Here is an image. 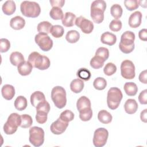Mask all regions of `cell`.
<instances>
[{"mask_svg": "<svg viewBox=\"0 0 147 147\" xmlns=\"http://www.w3.org/2000/svg\"><path fill=\"white\" fill-rule=\"evenodd\" d=\"M106 8V3L103 0H95L92 2L90 16L95 23L100 24L103 21Z\"/></svg>", "mask_w": 147, "mask_h": 147, "instance_id": "6da1fadb", "label": "cell"}, {"mask_svg": "<svg viewBox=\"0 0 147 147\" xmlns=\"http://www.w3.org/2000/svg\"><path fill=\"white\" fill-rule=\"evenodd\" d=\"M28 61L32 64L33 67L40 70H45L51 65L49 58L46 56L40 54L37 52L30 53L28 56Z\"/></svg>", "mask_w": 147, "mask_h": 147, "instance_id": "7a4b0ae2", "label": "cell"}, {"mask_svg": "<svg viewBox=\"0 0 147 147\" xmlns=\"http://www.w3.org/2000/svg\"><path fill=\"white\" fill-rule=\"evenodd\" d=\"M135 40V34L131 31L125 32L121 37V41L119 44V48L124 53H131L134 49V43Z\"/></svg>", "mask_w": 147, "mask_h": 147, "instance_id": "3957f363", "label": "cell"}, {"mask_svg": "<svg viewBox=\"0 0 147 147\" xmlns=\"http://www.w3.org/2000/svg\"><path fill=\"white\" fill-rule=\"evenodd\" d=\"M20 10L24 16L30 18L37 17L41 13L39 4L36 2L29 1H24L21 2Z\"/></svg>", "mask_w": 147, "mask_h": 147, "instance_id": "277c9868", "label": "cell"}, {"mask_svg": "<svg viewBox=\"0 0 147 147\" xmlns=\"http://www.w3.org/2000/svg\"><path fill=\"white\" fill-rule=\"evenodd\" d=\"M51 99L55 105L59 109H63L67 103L66 91L65 89L59 86L54 87L51 91Z\"/></svg>", "mask_w": 147, "mask_h": 147, "instance_id": "5b68a950", "label": "cell"}, {"mask_svg": "<svg viewBox=\"0 0 147 147\" xmlns=\"http://www.w3.org/2000/svg\"><path fill=\"white\" fill-rule=\"evenodd\" d=\"M123 98L121 90L118 87H111L107 92V104L111 110L117 109Z\"/></svg>", "mask_w": 147, "mask_h": 147, "instance_id": "8992f818", "label": "cell"}, {"mask_svg": "<svg viewBox=\"0 0 147 147\" xmlns=\"http://www.w3.org/2000/svg\"><path fill=\"white\" fill-rule=\"evenodd\" d=\"M21 123V115L16 113H11L8 117L7 121L3 125V131L6 134L11 135L14 134L20 126Z\"/></svg>", "mask_w": 147, "mask_h": 147, "instance_id": "52a82bcc", "label": "cell"}, {"mask_svg": "<svg viewBox=\"0 0 147 147\" xmlns=\"http://www.w3.org/2000/svg\"><path fill=\"white\" fill-rule=\"evenodd\" d=\"M29 140L35 147L41 146L44 142V131L38 126H33L29 129Z\"/></svg>", "mask_w": 147, "mask_h": 147, "instance_id": "ba28073f", "label": "cell"}, {"mask_svg": "<svg viewBox=\"0 0 147 147\" xmlns=\"http://www.w3.org/2000/svg\"><path fill=\"white\" fill-rule=\"evenodd\" d=\"M109 137V132L104 127L96 129L94 133L93 144L96 147H102L107 142Z\"/></svg>", "mask_w": 147, "mask_h": 147, "instance_id": "9c48e42d", "label": "cell"}, {"mask_svg": "<svg viewBox=\"0 0 147 147\" xmlns=\"http://www.w3.org/2000/svg\"><path fill=\"white\" fill-rule=\"evenodd\" d=\"M34 41L40 48L45 52L49 51L53 47V41L47 34L38 33L35 36Z\"/></svg>", "mask_w": 147, "mask_h": 147, "instance_id": "30bf717a", "label": "cell"}, {"mask_svg": "<svg viewBox=\"0 0 147 147\" xmlns=\"http://www.w3.org/2000/svg\"><path fill=\"white\" fill-rule=\"evenodd\" d=\"M121 74L126 79H132L135 77V66L129 60H123L121 64Z\"/></svg>", "mask_w": 147, "mask_h": 147, "instance_id": "8fae6325", "label": "cell"}, {"mask_svg": "<svg viewBox=\"0 0 147 147\" xmlns=\"http://www.w3.org/2000/svg\"><path fill=\"white\" fill-rule=\"evenodd\" d=\"M75 24L85 34L91 33L94 27L93 23L90 20L86 19L82 16L76 18Z\"/></svg>", "mask_w": 147, "mask_h": 147, "instance_id": "7c38bea8", "label": "cell"}, {"mask_svg": "<svg viewBox=\"0 0 147 147\" xmlns=\"http://www.w3.org/2000/svg\"><path fill=\"white\" fill-rule=\"evenodd\" d=\"M68 126V122H65L59 118L51 125L50 130L53 134L59 135L65 131Z\"/></svg>", "mask_w": 147, "mask_h": 147, "instance_id": "4fadbf2b", "label": "cell"}, {"mask_svg": "<svg viewBox=\"0 0 147 147\" xmlns=\"http://www.w3.org/2000/svg\"><path fill=\"white\" fill-rule=\"evenodd\" d=\"M142 13L140 11H136L131 14L129 18V25L132 28H136L140 26L142 22Z\"/></svg>", "mask_w": 147, "mask_h": 147, "instance_id": "5bb4252c", "label": "cell"}, {"mask_svg": "<svg viewBox=\"0 0 147 147\" xmlns=\"http://www.w3.org/2000/svg\"><path fill=\"white\" fill-rule=\"evenodd\" d=\"M100 41L104 44L112 46L116 42L117 37L112 33L106 32L102 34L100 37Z\"/></svg>", "mask_w": 147, "mask_h": 147, "instance_id": "9a60e30c", "label": "cell"}, {"mask_svg": "<svg viewBox=\"0 0 147 147\" xmlns=\"http://www.w3.org/2000/svg\"><path fill=\"white\" fill-rule=\"evenodd\" d=\"M25 25V20L20 16H17L13 17L10 21V26L14 30L22 29Z\"/></svg>", "mask_w": 147, "mask_h": 147, "instance_id": "2e32d148", "label": "cell"}, {"mask_svg": "<svg viewBox=\"0 0 147 147\" xmlns=\"http://www.w3.org/2000/svg\"><path fill=\"white\" fill-rule=\"evenodd\" d=\"M2 95L6 100H11L15 95L14 87L10 84H5L1 89Z\"/></svg>", "mask_w": 147, "mask_h": 147, "instance_id": "e0dca14e", "label": "cell"}, {"mask_svg": "<svg viewBox=\"0 0 147 147\" xmlns=\"http://www.w3.org/2000/svg\"><path fill=\"white\" fill-rule=\"evenodd\" d=\"M138 104L134 99H128L124 104V109L129 114H134L138 109Z\"/></svg>", "mask_w": 147, "mask_h": 147, "instance_id": "ac0fdd59", "label": "cell"}, {"mask_svg": "<svg viewBox=\"0 0 147 147\" xmlns=\"http://www.w3.org/2000/svg\"><path fill=\"white\" fill-rule=\"evenodd\" d=\"M33 69V66L28 61H24L17 66V69L18 73L22 76L29 75Z\"/></svg>", "mask_w": 147, "mask_h": 147, "instance_id": "d6986e66", "label": "cell"}, {"mask_svg": "<svg viewBox=\"0 0 147 147\" xmlns=\"http://www.w3.org/2000/svg\"><path fill=\"white\" fill-rule=\"evenodd\" d=\"M16 9V6L15 2L12 0H9L5 2L2 5V10L3 13L7 16L13 14Z\"/></svg>", "mask_w": 147, "mask_h": 147, "instance_id": "ffe728a7", "label": "cell"}, {"mask_svg": "<svg viewBox=\"0 0 147 147\" xmlns=\"http://www.w3.org/2000/svg\"><path fill=\"white\" fill-rule=\"evenodd\" d=\"M45 97L43 92L37 91L34 92L30 95V103L33 107H36L37 105L44 100H45Z\"/></svg>", "mask_w": 147, "mask_h": 147, "instance_id": "44dd1931", "label": "cell"}, {"mask_svg": "<svg viewBox=\"0 0 147 147\" xmlns=\"http://www.w3.org/2000/svg\"><path fill=\"white\" fill-rule=\"evenodd\" d=\"M76 17L71 12H66L61 20L63 25L65 27H72L74 25Z\"/></svg>", "mask_w": 147, "mask_h": 147, "instance_id": "7402d4cb", "label": "cell"}, {"mask_svg": "<svg viewBox=\"0 0 147 147\" xmlns=\"http://www.w3.org/2000/svg\"><path fill=\"white\" fill-rule=\"evenodd\" d=\"M25 61L23 55L19 52H13L10 54V61L14 66H18Z\"/></svg>", "mask_w": 147, "mask_h": 147, "instance_id": "603a6c76", "label": "cell"}, {"mask_svg": "<svg viewBox=\"0 0 147 147\" xmlns=\"http://www.w3.org/2000/svg\"><path fill=\"white\" fill-rule=\"evenodd\" d=\"M91 106L90 100L86 96H82L80 97L76 102V107L79 111L90 108Z\"/></svg>", "mask_w": 147, "mask_h": 147, "instance_id": "cb8c5ba5", "label": "cell"}, {"mask_svg": "<svg viewBox=\"0 0 147 147\" xmlns=\"http://www.w3.org/2000/svg\"><path fill=\"white\" fill-rule=\"evenodd\" d=\"M84 82L80 79H74L70 83V88L72 92L78 94L84 88Z\"/></svg>", "mask_w": 147, "mask_h": 147, "instance_id": "d4e9b609", "label": "cell"}, {"mask_svg": "<svg viewBox=\"0 0 147 147\" xmlns=\"http://www.w3.org/2000/svg\"><path fill=\"white\" fill-rule=\"evenodd\" d=\"M98 119L102 123L108 124L112 121L113 117L111 114L105 110H102L98 114Z\"/></svg>", "mask_w": 147, "mask_h": 147, "instance_id": "484cf974", "label": "cell"}, {"mask_svg": "<svg viewBox=\"0 0 147 147\" xmlns=\"http://www.w3.org/2000/svg\"><path fill=\"white\" fill-rule=\"evenodd\" d=\"M123 89L125 93L128 96H134L138 91V87L136 83L133 82H126L124 84Z\"/></svg>", "mask_w": 147, "mask_h": 147, "instance_id": "4316f807", "label": "cell"}, {"mask_svg": "<svg viewBox=\"0 0 147 147\" xmlns=\"http://www.w3.org/2000/svg\"><path fill=\"white\" fill-rule=\"evenodd\" d=\"M28 106V101L25 97L23 96H18L14 101V107L15 108L19 110L22 111L25 110Z\"/></svg>", "mask_w": 147, "mask_h": 147, "instance_id": "83f0119b", "label": "cell"}, {"mask_svg": "<svg viewBox=\"0 0 147 147\" xmlns=\"http://www.w3.org/2000/svg\"><path fill=\"white\" fill-rule=\"evenodd\" d=\"M52 25L48 21H42L40 22L37 26V31L41 33L44 34H49L50 33V30Z\"/></svg>", "mask_w": 147, "mask_h": 147, "instance_id": "f1b7e54d", "label": "cell"}, {"mask_svg": "<svg viewBox=\"0 0 147 147\" xmlns=\"http://www.w3.org/2000/svg\"><path fill=\"white\" fill-rule=\"evenodd\" d=\"M80 38V34L79 33L75 30H71L68 31L65 36L66 40L69 43H75Z\"/></svg>", "mask_w": 147, "mask_h": 147, "instance_id": "f546056e", "label": "cell"}, {"mask_svg": "<svg viewBox=\"0 0 147 147\" xmlns=\"http://www.w3.org/2000/svg\"><path fill=\"white\" fill-rule=\"evenodd\" d=\"M49 16L53 20H62L64 17V14L63 10L60 7H53L49 11Z\"/></svg>", "mask_w": 147, "mask_h": 147, "instance_id": "4dcf8cb0", "label": "cell"}, {"mask_svg": "<svg viewBox=\"0 0 147 147\" xmlns=\"http://www.w3.org/2000/svg\"><path fill=\"white\" fill-rule=\"evenodd\" d=\"M123 10L121 6L119 4H114L110 8L111 15L116 20L121 18L122 15Z\"/></svg>", "mask_w": 147, "mask_h": 147, "instance_id": "1f68e13d", "label": "cell"}, {"mask_svg": "<svg viewBox=\"0 0 147 147\" xmlns=\"http://www.w3.org/2000/svg\"><path fill=\"white\" fill-rule=\"evenodd\" d=\"M64 29L63 27L59 25H52L50 30V33L52 35L53 37L55 38L61 37L64 34Z\"/></svg>", "mask_w": 147, "mask_h": 147, "instance_id": "d6a6232c", "label": "cell"}, {"mask_svg": "<svg viewBox=\"0 0 147 147\" xmlns=\"http://www.w3.org/2000/svg\"><path fill=\"white\" fill-rule=\"evenodd\" d=\"M76 75L79 78H80V79L84 81L89 80L91 76L90 71L85 68H80L77 71Z\"/></svg>", "mask_w": 147, "mask_h": 147, "instance_id": "836d02e7", "label": "cell"}, {"mask_svg": "<svg viewBox=\"0 0 147 147\" xmlns=\"http://www.w3.org/2000/svg\"><path fill=\"white\" fill-rule=\"evenodd\" d=\"M105 61L101 57L94 56L90 60V66L94 69H99L104 65Z\"/></svg>", "mask_w": 147, "mask_h": 147, "instance_id": "e575fe53", "label": "cell"}, {"mask_svg": "<svg viewBox=\"0 0 147 147\" xmlns=\"http://www.w3.org/2000/svg\"><path fill=\"white\" fill-rule=\"evenodd\" d=\"M79 112V118L83 121H88L92 117V110L91 107L82 110Z\"/></svg>", "mask_w": 147, "mask_h": 147, "instance_id": "d590c367", "label": "cell"}, {"mask_svg": "<svg viewBox=\"0 0 147 147\" xmlns=\"http://www.w3.org/2000/svg\"><path fill=\"white\" fill-rule=\"evenodd\" d=\"M106 86H107V82L106 79L102 77L96 78L93 82L94 87L98 90H104L106 88Z\"/></svg>", "mask_w": 147, "mask_h": 147, "instance_id": "8d00e7d4", "label": "cell"}, {"mask_svg": "<svg viewBox=\"0 0 147 147\" xmlns=\"http://www.w3.org/2000/svg\"><path fill=\"white\" fill-rule=\"evenodd\" d=\"M21 123L20 127L22 128H28L31 126L33 123V119L30 115L28 114H22L21 115Z\"/></svg>", "mask_w": 147, "mask_h": 147, "instance_id": "74e56055", "label": "cell"}, {"mask_svg": "<svg viewBox=\"0 0 147 147\" xmlns=\"http://www.w3.org/2000/svg\"><path fill=\"white\" fill-rule=\"evenodd\" d=\"M59 118L65 122H69L74 119V114L69 110H65L61 113Z\"/></svg>", "mask_w": 147, "mask_h": 147, "instance_id": "f35d334b", "label": "cell"}, {"mask_svg": "<svg viewBox=\"0 0 147 147\" xmlns=\"http://www.w3.org/2000/svg\"><path fill=\"white\" fill-rule=\"evenodd\" d=\"M95 56L101 57L105 61L108 59L109 57V49L105 47H99L96 49Z\"/></svg>", "mask_w": 147, "mask_h": 147, "instance_id": "ab89813d", "label": "cell"}, {"mask_svg": "<svg viewBox=\"0 0 147 147\" xmlns=\"http://www.w3.org/2000/svg\"><path fill=\"white\" fill-rule=\"evenodd\" d=\"M117 71V67L113 63H108L103 68V72L107 76H111Z\"/></svg>", "mask_w": 147, "mask_h": 147, "instance_id": "60d3db41", "label": "cell"}, {"mask_svg": "<svg viewBox=\"0 0 147 147\" xmlns=\"http://www.w3.org/2000/svg\"><path fill=\"white\" fill-rule=\"evenodd\" d=\"M50 110V105L45 100L43 102L39 103L36 106V111L44 112L48 114Z\"/></svg>", "mask_w": 147, "mask_h": 147, "instance_id": "b9f144b4", "label": "cell"}, {"mask_svg": "<svg viewBox=\"0 0 147 147\" xmlns=\"http://www.w3.org/2000/svg\"><path fill=\"white\" fill-rule=\"evenodd\" d=\"M124 5L126 8L129 11H133L137 9L139 7L137 0H125Z\"/></svg>", "mask_w": 147, "mask_h": 147, "instance_id": "7bdbcfd3", "label": "cell"}, {"mask_svg": "<svg viewBox=\"0 0 147 147\" xmlns=\"http://www.w3.org/2000/svg\"><path fill=\"white\" fill-rule=\"evenodd\" d=\"M122 22L119 20H113L109 24V29L113 32H118L122 28Z\"/></svg>", "mask_w": 147, "mask_h": 147, "instance_id": "ee69618b", "label": "cell"}, {"mask_svg": "<svg viewBox=\"0 0 147 147\" xmlns=\"http://www.w3.org/2000/svg\"><path fill=\"white\" fill-rule=\"evenodd\" d=\"M10 48V41L6 38L0 39V51L1 53L6 52Z\"/></svg>", "mask_w": 147, "mask_h": 147, "instance_id": "f6af8a7d", "label": "cell"}, {"mask_svg": "<svg viewBox=\"0 0 147 147\" xmlns=\"http://www.w3.org/2000/svg\"><path fill=\"white\" fill-rule=\"evenodd\" d=\"M48 114L44 112L36 111V120L40 124H43L47 121Z\"/></svg>", "mask_w": 147, "mask_h": 147, "instance_id": "bcb514c9", "label": "cell"}, {"mask_svg": "<svg viewBox=\"0 0 147 147\" xmlns=\"http://www.w3.org/2000/svg\"><path fill=\"white\" fill-rule=\"evenodd\" d=\"M138 100L142 105H146L147 103V90L145 89L142 91L138 96Z\"/></svg>", "mask_w": 147, "mask_h": 147, "instance_id": "7dc6e473", "label": "cell"}, {"mask_svg": "<svg viewBox=\"0 0 147 147\" xmlns=\"http://www.w3.org/2000/svg\"><path fill=\"white\" fill-rule=\"evenodd\" d=\"M49 2L51 3V5L53 7H62L65 1L64 0H50Z\"/></svg>", "mask_w": 147, "mask_h": 147, "instance_id": "c3c4849f", "label": "cell"}, {"mask_svg": "<svg viewBox=\"0 0 147 147\" xmlns=\"http://www.w3.org/2000/svg\"><path fill=\"white\" fill-rule=\"evenodd\" d=\"M138 37L142 41H146L147 40V30L146 29H142L138 32Z\"/></svg>", "mask_w": 147, "mask_h": 147, "instance_id": "681fc988", "label": "cell"}, {"mask_svg": "<svg viewBox=\"0 0 147 147\" xmlns=\"http://www.w3.org/2000/svg\"><path fill=\"white\" fill-rule=\"evenodd\" d=\"M146 75H147V72H146V70H144L143 71H142L138 76V79L139 80L144 83V84H146L147 83V80H146Z\"/></svg>", "mask_w": 147, "mask_h": 147, "instance_id": "f907efd6", "label": "cell"}, {"mask_svg": "<svg viewBox=\"0 0 147 147\" xmlns=\"http://www.w3.org/2000/svg\"><path fill=\"white\" fill-rule=\"evenodd\" d=\"M140 118L142 122L145 123L147 122V109H144L143 111L141 112Z\"/></svg>", "mask_w": 147, "mask_h": 147, "instance_id": "816d5d0a", "label": "cell"}, {"mask_svg": "<svg viewBox=\"0 0 147 147\" xmlns=\"http://www.w3.org/2000/svg\"><path fill=\"white\" fill-rule=\"evenodd\" d=\"M138 2L139 5H140L141 7L144 8L146 7V3H147L146 1H138Z\"/></svg>", "mask_w": 147, "mask_h": 147, "instance_id": "f5cc1de1", "label": "cell"}]
</instances>
